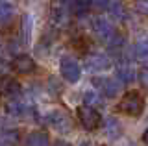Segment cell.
Returning <instances> with one entry per match:
<instances>
[{"label": "cell", "instance_id": "cell-9", "mask_svg": "<svg viewBox=\"0 0 148 146\" xmlns=\"http://www.w3.org/2000/svg\"><path fill=\"white\" fill-rule=\"evenodd\" d=\"M50 22L56 28H63V26L69 24V11L65 8V4H56L52 8V13H50Z\"/></svg>", "mask_w": 148, "mask_h": 146}, {"label": "cell", "instance_id": "cell-26", "mask_svg": "<svg viewBox=\"0 0 148 146\" xmlns=\"http://www.w3.org/2000/svg\"><path fill=\"white\" fill-rule=\"evenodd\" d=\"M56 146H69V144L63 143V141H58V143H56Z\"/></svg>", "mask_w": 148, "mask_h": 146}, {"label": "cell", "instance_id": "cell-13", "mask_svg": "<svg viewBox=\"0 0 148 146\" xmlns=\"http://www.w3.org/2000/svg\"><path fill=\"white\" fill-rule=\"evenodd\" d=\"M32 28H34V19L32 15H22V20H21V30H22V41L28 44L32 39Z\"/></svg>", "mask_w": 148, "mask_h": 146}, {"label": "cell", "instance_id": "cell-20", "mask_svg": "<svg viewBox=\"0 0 148 146\" xmlns=\"http://www.w3.org/2000/svg\"><path fill=\"white\" fill-rule=\"evenodd\" d=\"M71 6H72V11L76 13V15H82V13H85L89 8H92V0H74Z\"/></svg>", "mask_w": 148, "mask_h": 146}, {"label": "cell", "instance_id": "cell-19", "mask_svg": "<svg viewBox=\"0 0 148 146\" xmlns=\"http://www.w3.org/2000/svg\"><path fill=\"white\" fill-rule=\"evenodd\" d=\"M13 13H15V8H13L11 4H8V2H2V6H0V19H2L4 26L9 22V19L13 17Z\"/></svg>", "mask_w": 148, "mask_h": 146}, {"label": "cell", "instance_id": "cell-18", "mask_svg": "<svg viewBox=\"0 0 148 146\" xmlns=\"http://www.w3.org/2000/svg\"><path fill=\"white\" fill-rule=\"evenodd\" d=\"M106 133H108V137H111V139H117L120 135V126L115 118H108V120H106Z\"/></svg>", "mask_w": 148, "mask_h": 146}, {"label": "cell", "instance_id": "cell-8", "mask_svg": "<svg viewBox=\"0 0 148 146\" xmlns=\"http://www.w3.org/2000/svg\"><path fill=\"white\" fill-rule=\"evenodd\" d=\"M13 70L18 72V74H28V72H34L35 70V61L26 54H18V56L13 57L11 61Z\"/></svg>", "mask_w": 148, "mask_h": 146}, {"label": "cell", "instance_id": "cell-5", "mask_svg": "<svg viewBox=\"0 0 148 146\" xmlns=\"http://www.w3.org/2000/svg\"><path fill=\"white\" fill-rule=\"evenodd\" d=\"M92 83H95L108 98H115L120 93V87H122V81L119 78H95Z\"/></svg>", "mask_w": 148, "mask_h": 146}, {"label": "cell", "instance_id": "cell-21", "mask_svg": "<svg viewBox=\"0 0 148 146\" xmlns=\"http://www.w3.org/2000/svg\"><path fill=\"white\" fill-rule=\"evenodd\" d=\"M137 80H139V83H141V87L148 91V67L141 68V70L137 72Z\"/></svg>", "mask_w": 148, "mask_h": 146}, {"label": "cell", "instance_id": "cell-23", "mask_svg": "<svg viewBox=\"0 0 148 146\" xmlns=\"http://www.w3.org/2000/svg\"><path fill=\"white\" fill-rule=\"evenodd\" d=\"M109 0H92V10H108Z\"/></svg>", "mask_w": 148, "mask_h": 146}, {"label": "cell", "instance_id": "cell-7", "mask_svg": "<svg viewBox=\"0 0 148 146\" xmlns=\"http://www.w3.org/2000/svg\"><path fill=\"white\" fill-rule=\"evenodd\" d=\"M45 122L50 124L54 130H58L59 133H65V131L71 130V118L65 115L63 111H52L45 117Z\"/></svg>", "mask_w": 148, "mask_h": 146}, {"label": "cell", "instance_id": "cell-25", "mask_svg": "<svg viewBox=\"0 0 148 146\" xmlns=\"http://www.w3.org/2000/svg\"><path fill=\"white\" fill-rule=\"evenodd\" d=\"M143 141H145V143L148 144V130L145 131V133H143Z\"/></svg>", "mask_w": 148, "mask_h": 146}, {"label": "cell", "instance_id": "cell-10", "mask_svg": "<svg viewBox=\"0 0 148 146\" xmlns=\"http://www.w3.org/2000/svg\"><path fill=\"white\" fill-rule=\"evenodd\" d=\"M2 94L4 96H11V98L18 96V94H21V83L13 78L4 76L2 78Z\"/></svg>", "mask_w": 148, "mask_h": 146}, {"label": "cell", "instance_id": "cell-16", "mask_svg": "<svg viewBox=\"0 0 148 146\" xmlns=\"http://www.w3.org/2000/svg\"><path fill=\"white\" fill-rule=\"evenodd\" d=\"M108 11L115 17V19H124V17H126V11H124V6H122L120 0H109Z\"/></svg>", "mask_w": 148, "mask_h": 146}, {"label": "cell", "instance_id": "cell-1", "mask_svg": "<svg viewBox=\"0 0 148 146\" xmlns=\"http://www.w3.org/2000/svg\"><path fill=\"white\" fill-rule=\"evenodd\" d=\"M143 107H145V100L137 93H126L124 98L119 102V111L126 113L130 117H139L143 113Z\"/></svg>", "mask_w": 148, "mask_h": 146}, {"label": "cell", "instance_id": "cell-12", "mask_svg": "<svg viewBox=\"0 0 148 146\" xmlns=\"http://www.w3.org/2000/svg\"><path fill=\"white\" fill-rule=\"evenodd\" d=\"M26 146H50V139L45 131H32L26 137Z\"/></svg>", "mask_w": 148, "mask_h": 146}, {"label": "cell", "instance_id": "cell-4", "mask_svg": "<svg viewBox=\"0 0 148 146\" xmlns=\"http://www.w3.org/2000/svg\"><path fill=\"white\" fill-rule=\"evenodd\" d=\"M109 67H111V59L106 54L92 52L85 56V68L91 72H102V70H108Z\"/></svg>", "mask_w": 148, "mask_h": 146}, {"label": "cell", "instance_id": "cell-24", "mask_svg": "<svg viewBox=\"0 0 148 146\" xmlns=\"http://www.w3.org/2000/svg\"><path fill=\"white\" fill-rule=\"evenodd\" d=\"M56 2H59V4H65V6H67V4H72L74 0H56Z\"/></svg>", "mask_w": 148, "mask_h": 146}, {"label": "cell", "instance_id": "cell-6", "mask_svg": "<svg viewBox=\"0 0 148 146\" xmlns=\"http://www.w3.org/2000/svg\"><path fill=\"white\" fill-rule=\"evenodd\" d=\"M61 76L69 83H76L82 76V68L74 57H63L61 59Z\"/></svg>", "mask_w": 148, "mask_h": 146}, {"label": "cell", "instance_id": "cell-3", "mask_svg": "<svg viewBox=\"0 0 148 146\" xmlns=\"http://www.w3.org/2000/svg\"><path fill=\"white\" fill-rule=\"evenodd\" d=\"M78 120H80V124L85 128V130L92 131V130H96V128L100 126L102 117H100V113L96 111L95 107L83 104V106L78 107Z\"/></svg>", "mask_w": 148, "mask_h": 146}, {"label": "cell", "instance_id": "cell-14", "mask_svg": "<svg viewBox=\"0 0 148 146\" xmlns=\"http://www.w3.org/2000/svg\"><path fill=\"white\" fill-rule=\"evenodd\" d=\"M18 141H21V131L18 130H4L2 146H17Z\"/></svg>", "mask_w": 148, "mask_h": 146}, {"label": "cell", "instance_id": "cell-15", "mask_svg": "<svg viewBox=\"0 0 148 146\" xmlns=\"http://www.w3.org/2000/svg\"><path fill=\"white\" fill-rule=\"evenodd\" d=\"M6 111L11 117H24L26 113H28V107L22 102H18V100H13V102H9L8 106H6Z\"/></svg>", "mask_w": 148, "mask_h": 146}, {"label": "cell", "instance_id": "cell-17", "mask_svg": "<svg viewBox=\"0 0 148 146\" xmlns=\"http://www.w3.org/2000/svg\"><path fill=\"white\" fill-rule=\"evenodd\" d=\"M100 102H102V96H100L98 91H87V93L83 94V104H87V106H91V107L100 106Z\"/></svg>", "mask_w": 148, "mask_h": 146}, {"label": "cell", "instance_id": "cell-2", "mask_svg": "<svg viewBox=\"0 0 148 146\" xmlns=\"http://www.w3.org/2000/svg\"><path fill=\"white\" fill-rule=\"evenodd\" d=\"M115 74L122 83H132L137 78L135 70H133L132 59L128 57V54H119L117 56V65H115Z\"/></svg>", "mask_w": 148, "mask_h": 146}, {"label": "cell", "instance_id": "cell-11", "mask_svg": "<svg viewBox=\"0 0 148 146\" xmlns=\"http://www.w3.org/2000/svg\"><path fill=\"white\" fill-rule=\"evenodd\" d=\"M133 56L141 63H148V37H139L133 44Z\"/></svg>", "mask_w": 148, "mask_h": 146}, {"label": "cell", "instance_id": "cell-22", "mask_svg": "<svg viewBox=\"0 0 148 146\" xmlns=\"http://www.w3.org/2000/svg\"><path fill=\"white\" fill-rule=\"evenodd\" d=\"M135 10L141 13V15H148V0H137Z\"/></svg>", "mask_w": 148, "mask_h": 146}]
</instances>
